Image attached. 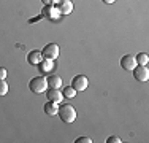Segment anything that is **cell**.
Instances as JSON below:
<instances>
[{
  "instance_id": "cell-1",
  "label": "cell",
  "mask_w": 149,
  "mask_h": 143,
  "mask_svg": "<svg viewBox=\"0 0 149 143\" xmlns=\"http://www.w3.org/2000/svg\"><path fill=\"white\" fill-rule=\"evenodd\" d=\"M57 114L60 116V119H62L63 123H67V124H72V123L76 121V110H74L72 105H68V103L60 105Z\"/></svg>"
},
{
  "instance_id": "cell-20",
  "label": "cell",
  "mask_w": 149,
  "mask_h": 143,
  "mask_svg": "<svg viewBox=\"0 0 149 143\" xmlns=\"http://www.w3.org/2000/svg\"><path fill=\"white\" fill-rule=\"evenodd\" d=\"M102 2H105V3H108V5H111V3H114L116 0H102Z\"/></svg>"
},
{
  "instance_id": "cell-9",
  "label": "cell",
  "mask_w": 149,
  "mask_h": 143,
  "mask_svg": "<svg viewBox=\"0 0 149 143\" xmlns=\"http://www.w3.org/2000/svg\"><path fill=\"white\" fill-rule=\"evenodd\" d=\"M57 10H59L60 14H70L73 11V2L72 0H59Z\"/></svg>"
},
{
  "instance_id": "cell-3",
  "label": "cell",
  "mask_w": 149,
  "mask_h": 143,
  "mask_svg": "<svg viewBox=\"0 0 149 143\" xmlns=\"http://www.w3.org/2000/svg\"><path fill=\"white\" fill-rule=\"evenodd\" d=\"M41 54H43V59H49V60H54L59 57V45L56 43H49L46 45L43 49H41Z\"/></svg>"
},
{
  "instance_id": "cell-6",
  "label": "cell",
  "mask_w": 149,
  "mask_h": 143,
  "mask_svg": "<svg viewBox=\"0 0 149 143\" xmlns=\"http://www.w3.org/2000/svg\"><path fill=\"white\" fill-rule=\"evenodd\" d=\"M46 97H48V100H51V102L54 103H62L63 102V94L60 89H46Z\"/></svg>"
},
{
  "instance_id": "cell-18",
  "label": "cell",
  "mask_w": 149,
  "mask_h": 143,
  "mask_svg": "<svg viewBox=\"0 0 149 143\" xmlns=\"http://www.w3.org/2000/svg\"><path fill=\"white\" fill-rule=\"evenodd\" d=\"M5 78H6V69L0 67V80H5Z\"/></svg>"
},
{
  "instance_id": "cell-17",
  "label": "cell",
  "mask_w": 149,
  "mask_h": 143,
  "mask_svg": "<svg viewBox=\"0 0 149 143\" xmlns=\"http://www.w3.org/2000/svg\"><path fill=\"white\" fill-rule=\"evenodd\" d=\"M122 140H120L119 137H114V135H113V137H109L108 140H106V143H120Z\"/></svg>"
},
{
  "instance_id": "cell-16",
  "label": "cell",
  "mask_w": 149,
  "mask_h": 143,
  "mask_svg": "<svg viewBox=\"0 0 149 143\" xmlns=\"http://www.w3.org/2000/svg\"><path fill=\"white\" fill-rule=\"evenodd\" d=\"M76 143H92V138L91 137H79V138H76Z\"/></svg>"
},
{
  "instance_id": "cell-2",
  "label": "cell",
  "mask_w": 149,
  "mask_h": 143,
  "mask_svg": "<svg viewBox=\"0 0 149 143\" xmlns=\"http://www.w3.org/2000/svg\"><path fill=\"white\" fill-rule=\"evenodd\" d=\"M29 89L33 94H41V92H46L48 89V80L45 76H35L30 80L29 83Z\"/></svg>"
},
{
  "instance_id": "cell-10",
  "label": "cell",
  "mask_w": 149,
  "mask_h": 143,
  "mask_svg": "<svg viewBox=\"0 0 149 143\" xmlns=\"http://www.w3.org/2000/svg\"><path fill=\"white\" fill-rule=\"evenodd\" d=\"M27 60H29V64H32V65H40L43 62V54L38 49H33V51H30L27 54Z\"/></svg>"
},
{
  "instance_id": "cell-19",
  "label": "cell",
  "mask_w": 149,
  "mask_h": 143,
  "mask_svg": "<svg viewBox=\"0 0 149 143\" xmlns=\"http://www.w3.org/2000/svg\"><path fill=\"white\" fill-rule=\"evenodd\" d=\"M41 2H43L45 5H56V3L59 2V0H41Z\"/></svg>"
},
{
  "instance_id": "cell-14",
  "label": "cell",
  "mask_w": 149,
  "mask_h": 143,
  "mask_svg": "<svg viewBox=\"0 0 149 143\" xmlns=\"http://www.w3.org/2000/svg\"><path fill=\"white\" fill-rule=\"evenodd\" d=\"M63 97H67V99H73L74 95H76V89H73L72 86H67V88H63Z\"/></svg>"
},
{
  "instance_id": "cell-8",
  "label": "cell",
  "mask_w": 149,
  "mask_h": 143,
  "mask_svg": "<svg viewBox=\"0 0 149 143\" xmlns=\"http://www.w3.org/2000/svg\"><path fill=\"white\" fill-rule=\"evenodd\" d=\"M43 16L45 18H48V19H52V21H56V19H59V16H60V13H59V10L56 8L54 5H45V8H43Z\"/></svg>"
},
{
  "instance_id": "cell-7",
  "label": "cell",
  "mask_w": 149,
  "mask_h": 143,
  "mask_svg": "<svg viewBox=\"0 0 149 143\" xmlns=\"http://www.w3.org/2000/svg\"><path fill=\"white\" fill-rule=\"evenodd\" d=\"M138 64H136V59H135V56L132 54H127V56H124L122 59H120V67H122L124 70H133L135 67H136Z\"/></svg>"
},
{
  "instance_id": "cell-5",
  "label": "cell",
  "mask_w": 149,
  "mask_h": 143,
  "mask_svg": "<svg viewBox=\"0 0 149 143\" xmlns=\"http://www.w3.org/2000/svg\"><path fill=\"white\" fill-rule=\"evenodd\" d=\"M132 72H133V76L136 81H148V78H149L148 65H136Z\"/></svg>"
},
{
  "instance_id": "cell-13",
  "label": "cell",
  "mask_w": 149,
  "mask_h": 143,
  "mask_svg": "<svg viewBox=\"0 0 149 143\" xmlns=\"http://www.w3.org/2000/svg\"><path fill=\"white\" fill-rule=\"evenodd\" d=\"M135 59H136L138 65H148L149 64V56L146 54V53H140L138 56H135Z\"/></svg>"
},
{
  "instance_id": "cell-4",
  "label": "cell",
  "mask_w": 149,
  "mask_h": 143,
  "mask_svg": "<svg viewBox=\"0 0 149 143\" xmlns=\"http://www.w3.org/2000/svg\"><path fill=\"white\" fill-rule=\"evenodd\" d=\"M72 88L76 89V92L86 91V89L89 88V80H87V76H84V75H76L72 80Z\"/></svg>"
},
{
  "instance_id": "cell-11",
  "label": "cell",
  "mask_w": 149,
  "mask_h": 143,
  "mask_svg": "<svg viewBox=\"0 0 149 143\" xmlns=\"http://www.w3.org/2000/svg\"><path fill=\"white\" fill-rule=\"evenodd\" d=\"M48 88H52V89H60L62 88V78L57 76V75H49L48 78Z\"/></svg>"
},
{
  "instance_id": "cell-12",
  "label": "cell",
  "mask_w": 149,
  "mask_h": 143,
  "mask_svg": "<svg viewBox=\"0 0 149 143\" xmlns=\"http://www.w3.org/2000/svg\"><path fill=\"white\" fill-rule=\"evenodd\" d=\"M45 113L48 114V116H56V114L59 113V103H54V102L49 100L45 105Z\"/></svg>"
},
{
  "instance_id": "cell-15",
  "label": "cell",
  "mask_w": 149,
  "mask_h": 143,
  "mask_svg": "<svg viewBox=\"0 0 149 143\" xmlns=\"http://www.w3.org/2000/svg\"><path fill=\"white\" fill-rule=\"evenodd\" d=\"M8 92V83L5 80H0V95H6Z\"/></svg>"
}]
</instances>
